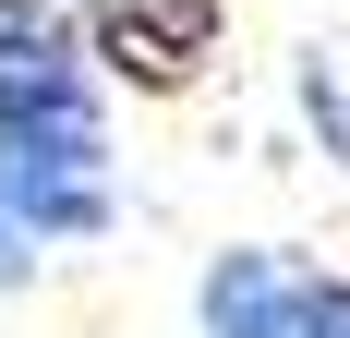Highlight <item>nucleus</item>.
<instances>
[{"instance_id":"nucleus-1","label":"nucleus","mask_w":350,"mask_h":338,"mask_svg":"<svg viewBox=\"0 0 350 338\" xmlns=\"http://www.w3.org/2000/svg\"><path fill=\"white\" fill-rule=\"evenodd\" d=\"M109 230V133H0V290Z\"/></svg>"},{"instance_id":"nucleus-2","label":"nucleus","mask_w":350,"mask_h":338,"mask_svg":"<svg viewBox=\"0 0 350 338\" xmlns=\"http://www.w3.org/2000/svg\"><path fill=\"white\" fill-rule=\"evenodd\" d=\"M0 133H109L85 36L49 0H0Z\"/></svg>"},{"instance_id":"nucleus-3","label":"nucleus","mask_w":350,"mask_h":338,"mask_svg":"<svg viewBox=\"0 0 350 338\" xmlns=\"http://www.w3.org/2000/svg\"><path fill=\"white\" fill-rule=\"evenodd\" d=\"M314 266H290V254H266V242H242V254H217L206 266V338H314Z\"/></svg>"},{"instance_id":"nucleus-4","label":"nucleus","mask_w":350,"mask_h":338,"mask_svg":"<svg viewBox=\"0 0 350 338\" xmlns=\"http://www.w3.org/2000/svg\"><path fill=\"white\" fill-rule=\"evenodd\" d=\"M97 12V49L133 85H193L217 49V0H85Z\"/></svg>"},{"instance_id":"nucleus-5","label":"nucleus","mask_w":350,"mask_h":338,"mask_svg":"<svg viewBox=\"0 0 350 338\" xmlns=\"http://www.w3.org/2000/svg\"><path fill=\"white\" fill-rule=\"evenodd\" d=\"M302 109H314V133L350 145V73H338V61H302Z\"/></svg>"},{"instance_id":"nucleus-6","label":"nucleus","mask_w":350,"mask_h":338,"mask_svg":"<svg viewBox=\"0 0 350 338\" xmlns=\"http://www.w3.org/2000/svg\"><path fill=\"white\" fill-rule=\"evenodd\" d=\"M314 338H350V278H326V290H314Z\"/></svg>"}]
</instances>
